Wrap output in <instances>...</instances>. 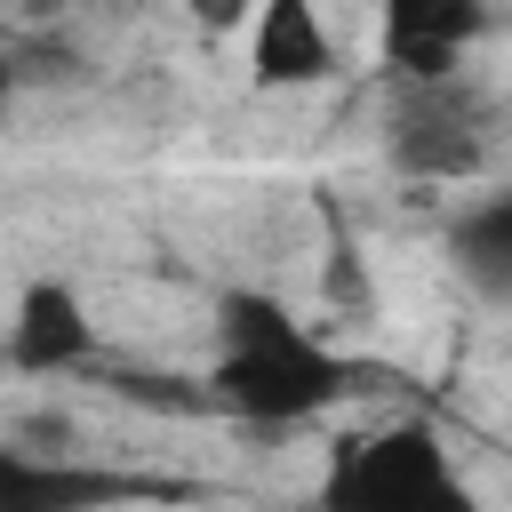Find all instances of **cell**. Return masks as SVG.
<instances>
[{"instance_id": "cell-1", "label": "cell", "mask_w": 512, "mask_h": 512, "mask_svg": "<svg viewBox=\"0 0 512 512\" xmlns=\"http://www.w3.org/2000/svg\"><path fill=\"white\" fill-rule=\"evenodd\" d=\"M344 392H360V360H344L288 296L272 288H224L216 296V352L200 376V400L256 432H296L328 416Z\"/></svg>"}, {"instance_id": "cell-2", "label": "cell", "mask_w": 512, "mask_h": 512, "mask_svg": "<svg viewBox=\"0 0 512 512\" xmlns=\"http://www.w3.org/2000/svg\"><path fill=\"white\" fill-rule=\"evenodd\" d=\"M312 512H488V504L432 416H384L328 440Z\"/></svg>"}, {"instance_id": "cell-3", "label": "cell", "mask_w": 512, "mask_h": 512, "mask_svg": "<svg viewBox=\"0 0 512 512\" xmlns=\"http://www.w3.org/2000/svg\"><path fill=\"white\" fill-rule=\"evenodd\" d=\"M384 160L408 176V184H464L488 168V112L480 96L456 80H424V88H400L392 104V128H384Z\"/></svg>"}, {"instance_id": "cell-4", "label": "cell", "mask_w": 512, "mask_h": 512, "mask_svg": "<svg viewBox=\"0 0 512 512\" xmlns=\"http://www.w3.org/2000/svg\"><path fill=\"white\" fill-rule=\"evenodd\" d=\"M240 72L256 96H304L344 72V40L320 0H256L240 24Z\"/></svg>"}, {"instance_id": "cell-5", "label": "cell", "mask_w": 512, "mask_h": 512, "mask_svg": "<svg viewBox=\"0 0 512 512\" xmlns=\"http://www.w3.org/2000/svg\"><path fill=\"white\" fill-rule=\"evenodd\" d=\"M488 24H496L488 0H376V56H384L392 88L456 80L472 64V48L488 40Z\"/></svg>"}, {"instance_id": "cell-6", "label": "cell", "mask_w": 512, "mask_h": 512, "mask_svg": "<svg viewBox=\"0 0 512 512\" xmlns=\"http://www.w3.org/2000/svg\"><path fill=\"white\" fill-rule=\"evenodd\" d=\"M96 344H104L96 312H88L80 280H64V272H32L0 320V352L16 376H80L96 360Z\"/></svg>"}, {"instance_id": "cell-7", "label": "cell", "mask_w": 512, "mask_h": 512, "mask_svg": "<svg viewBox=\"0 0 512 512\" xmlns=\"http://www.w3.org/2000/svg\"><path fill=\"white\" fill-rule=\"evenodd\" d=\"M152 496L136 472H112L96 456H48V448H0V512H112Z\"/></svg>"}, {"instance_id": "cell-8", "label": "cell", "mask_w": 512, "mask_h": 512, "mask_svg": "<svg viewBox=\"0 0 512 512\" xmlns=\"http://www.w3.org/2000/svg\"><path fill=\"white\" fill-rule=\"evenodd\" d=\"M456 248H464V272L488 296H504V280H512V200H480L472 216H456Z\"/></svg>"}, {"instance_id": "cell-9", "label": "cell", "mask_w": 512, "mask_h": 512, "mask_svg": "<svg viewBox=\"0 0 512 512\" xmlns=\"http://www.w3.org/2000/svg\"><path fill=\"white\" fill-rule=\"evenodd\" d=\"M176 8H184L192 32H208V40H240V24H248L256 0H176Z\"/></svg>"}]
</instances>
